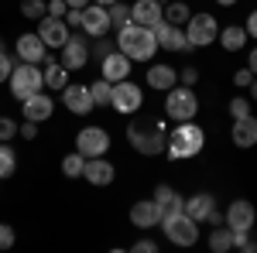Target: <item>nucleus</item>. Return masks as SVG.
I'll return each instance as SVG.
<instances>
[{
    "mask_svg": "<svg viewBox=\"0 0 257 253\" xmlns=\"http://www.w3.org/2000/svg\"><path fill=\"white\" fill-rule=\"evenodd\" d=\"M45 69H41V76H45V86L52 89V93H62L65 86H69V69L62 65V62H55V55H45V62H41Z\"/></svg>",
    "mask_w": 257,
    "mask_h": 253,
    "instance_id": "nucleus-23",
    "label": "nucleus"
},
{
    "mask_svg": "<svg viewBox=\"0 0 257 253\" xmlns=\"http://www.w3.org/2000/svg\"><path fill=\"white\" fill-rule=\"evenodd\" d=\"M18 134L24 137V140H35V137H38V123H35V120H24L18 127Z\"/></svg>",
    "mask_w": 257,
    "mask_h": 253,
    "instance_id": "nucleus-40",
    "label": "nucleus"
},
{
    "mask_svg": "<svg viewBox=\"0 0 257 253\" xmlns=\"http://www.w3.org/2000/svg\"><path fill=\"white\" fill-rule=\"evenodd\" d=\"M14 171H18V154L14 147H7V140H0V181L11 178Z\"/></svg>",
    "mask_w": 257,
    "mask_h": 253,
    "instance_id": "nucleus-31",
    "label": "nucleus"
},
{
    "mask_svg": "<svg viewBox=\"0 0 257 253\" xmlns=\"http://www.w3.org/2000/svg\"><path fill=\"white\" fill-rule=\"evenodd\" d=\"M219 7H233V4H237V0H216Z\"/></svg>",
    "mask_w": 257,
    "mask_h": 253,
    "instance_id": "nucleus-50",
    "label": "nucleus"
},
{
    "mask_svg": "<svg viewBox=\"0 0 257 253\" xmlns=\"http://www.w3.org/2000/svg\"><path fill=\"white\" fill-rule=\"evenodd\" d=\"M99 69H103V79L106 82H123V79L131 76V59L123 52H106L103 62H99Z\"/></svg>",
    "mask_w": 257,
    "mask_h": 253,
    "instance_id": "nucleus-22",
    "label": "nucleus"
},
{
    "mask_svg": "<svg viewBox=\"0 0 257 253\" xmlns=\"http://www.w3.org/2000/svg\"><path fill=\"white\" fill-rule=\"evenodd\" d=\"M178 82H182V86H192V89H196V82H199V69H196V65H185V69H178Z\"/></svg>",
    "mask_w": 257,
    "mask_h": 253,
    "instance_id": "nucleus-36",
    "label": "nucleus"
},
{
    "mask_svg": "<svg viewBox=\"0 0 257 253\" xmlns=\"http://www.w3.org/2000/svg\"><path fill=\"white\" fill-rule=\"evenodd\" d=\"M155 38H158V48H165V52H192L189 38H185V28H178V24L161 21L155 28Z\"/></svg>",
    "mask_w": 257,
    "mask_h": 253,
    "instance_id": "nucleus-14",
    "label": "nucleus"
},
{
    "mask_svg": "<svg viewBox=\"0 0 257 253\" xmlns=\"http://www.w3.org/2000/svg\"><path fill=\"white\" fill-rule=\"evenodd\" d=\"M134 253H158V243L155 239H138L134 243Z\"/></svg>",
    "mask_w": 257,
    "mask_h": 253,
    "instance_id": "nucleus-44",
    "label": "nucleus"
},
{
    "mask_svg": "<svg viewBox=\"0 0 257 253\" xmlns=\"http://www.w3.org/2000/svg\"><path fill=\"white\" fill-rule=\"evenodd\" d=\"M165 113H168V120H175V123L196 120L199 99H196V93H192V86H172L168 96H165Z\"/></svg>",
    "mask_w": 257,
    "mask_h": 253,
    "instance_id": "nucleus-5",
    "label": "nucleus"
},
{
    "mask_svg": "<svg viewBox=\"0 0 257 253\" xmlns=\"http://www.w3.org/2000/svg\"><path fill=\"white\" fill-rule=\"evenodd\" d=\"M62 103H65V110L69 113H76V117H86L96 103H93V93H89V86H65L62 89Z\"/></svg>",
    "mask_w": 257,
    "mask_h": 253,
    "instance_id": "nucleus-16",
    "label": "nucleus"
},
{
    "mask_svg": "<svg viewBox=\"0 0 257 253\" xmlns=\"http://www.w3.org/2000/svg\"><path fill=\"white\" fill-rule=\"evenodd\" d=\"M117 45L120 52L131 62H151L158 52V38H155V28H141V24H123L117 31Z\"/></svg>",
    "mask_w": 257,
    "mask_h": 253,
    "instance_id": "nucleus-3",
    "label": "nucleus"
},
{
    "mask_svg": "<svg viewBox=\"0 0 257 253\" xmlns=\"http://www.w3.org/2000/svg\"><path fill=\"white\" fill-rule=\"evenodd\" d=\"M76 151L82 157H103L110 151V134L103 127H82L76 134Z\"/></svg>",
    "mask_w": 257,
    "mask_h": 253,
    "instance_id": "nucleus-8",
    "label": "nucleus"
},
{
    "mask_svg": "<svg viewBox=\"0 0 257 253\" xmlns=\"http://www.w3.org/2000/svg\"><path fill=\"white\" fill-rule=\"evenodd\" d=\"M131 21L141 28H158L165 21V4L161 0H134L131 4Z\"/></svg>",
    "mask_w": 257,
    "mask_h": 253,
    "instance_id": "nucleus-10",
    "label": "nucleus"
},
{
    "mask_svg": "<svg viewBox=\"0 0 257 253\" xmlns=\"http://www.w3.org/2000/svg\"><path fill=\"white\" fill-rule=\"evenodd\" d=\"M89 93H93V103L96 106H110V96H113V82H106V79L99 76L93 86H89Z\"/></svg>",
    "mask_w": 257,
    "mask_h": 253,
    "instance_id": "nucleus-33",
    "label": "nucleus"
},
{
    "mask_svg": "<svg viewBox=\"0 0 257 253\" xmlns=\"http://www.w3.org/2000/svg\"><path fill=\"white\" fill-rule=\"evenodd\" d=\"M82 168H86V157L79 151H72V154L62 157V175L65 178H82Z\"/></svg>",
    "mask_w": 257,
    "mask_h": 253,
    "instance_id": "nucleus-32",
    "label": "nucleus"
},
{
    "mask_svg": "<svg viewBox=\"0 0 257 253\" xmlns=\"http://www.w3.org/2000/svg\"><path fill=\"white\" fill-rule=\"evenodd\" d=\"M192 18V7L189 4H182V0H172L168 7H165V21L168 24H178V28H185V21Z\"/></svg>",
    "mask_w": 257,
    "mask_h": 253,
    "instance_id": "nucleus-29",
    "label": "nucleus"
},
{
    "mask_svg": "<svg viewBox=\"0 0 257 253\" xmlns=\"http://www.w3.org/2000/svg\"><path fill=\"white\" fill-rule=\"evenodd\" d=\"M151 198L158 202V212H161V219H165V215H175V212H182V202H185V198H182V195H178L175 188H168V185H158Z\"/></svg>",
    "mask_w": 257,
    "mask_h": 253,
    "instance_id": "nucleus-26",
    "label": "nucleus"
},
{
    "mask_svg": "<svg viewBox=\"0 0 257 253\" xmlns=\"http://www.w3.org/2000/svg\"><path fill=\"white\" fill-rule=\"evenodd\" d=\"M93 4H99V7H110V4H117V0H93Z\"/></svg>",
    "mask_w": 257,
    "mask_h": 253,
    "instance_id": "nucleus-51",
    "label": "nucleus"
},
{
    "mask_svg": "<svg viewBox=\"0 0 257 253\" xmlns=\"http://www.w3.org/2000/svg\"><path fill=\"white\" fill-rule=\"evenodd\" d=\"M185 38H189V48H206L219 38V28L213 14H192L185 21Z\"/></svg>",
    "mask_w": 257,
    "mask_h": 253,
    "instance_id": "nucleus-7",
    "label": "nucleus"
},
{
    "mask_svg": "<svg viewBox=\"0 0 257 253\" xmlns=\"http://www.w3.org/2000/svg\"><path fill=\"white\" fill-rule=\"evenodd\" d=\"M206 222H209V226H219V222H223V212H219V209H213V215H209Z\"/></svg>",
    "mask_w": 257,
    "mask_h": 253,
    "instance_id": "nucleus-46",
    "label": "nucleus"
},
{
    "mask_svg": "<svg viewBox=\"0 0 257 253\" xmlns=\"http://www.w3.org/2000/svg\"><path fill=\"white\" fill-rule=\"evenodd\" d=\"M247 38H257V11H250L247 18Z\"/></svg>",
    "mask_w": 257,
    "mask_h": 253,
    "instance_id": "nucleus-45",
    "label": "nucleus"
},
{
    "mask_svg": "<svg viewBox=\"0 0 257 253\" xmlns=\"http://www.w3.org/2000/svg\"><path fill=\"white\" fill-rule=\"evenodd\" d=\"M230 137H233V147H240V151H250V147H257V117L250 113V117L233 120V130H230Z\"/></svg>",
    "mask_w": 257,
    "mask_h": 253,
    "instance_id": "nucleus-20",
    "label": "nucleus"
},
{
    "mask_svg": "<svg viewBox=\"0 0 257 253\" xmlns=\"http://www.w3.org/2000/svg\"><path fill=\"white\" fill-rule=\"evenodd\" d=\"M65 11H69L65 0H48V18H65Z\"/></svg>",
    "mask_w": 257,
    "mask_h": 253,
    "instance_id": "nucleus-41",
    "label": "nucleus"
},
{
    "mask_svg": "<svg viewBox=\"0 0 257 253\" xmlns=\"http://www.w3.org/2000/svg\"><path fill=\"white\" fill-rule=\"evenodd\" d=\"M250 82H254V72H250V69H237L233 86H240V89H243V86H250Z\"/></svg>",
    "mask_w": 257,
    "mask_h": 253,
    "instance_id": "nucleus-42",
    "label": "nucleus"
},
{
    "mask_svg": "<svg viewBox=\"0 0 257 253\" xmlns=\"http://www.w3.org/2000/svg\"><path fill=\"white\" fill-rule=\"evenodd\" d=\"M52 110H55V103H52V96H48V93H35V96L21 99V113H24V120L41 123V120L52 117Z\"/></svg>",
    "mask_w": 257,
    "mask_h": 253,
    "instance_id": "nucleus-21",
    "label": "nucleus"
},
{
    "mask_svg": "<svg viewBox=\"0 0 257 253\" xmlns=\"http://www.w3.org/2000/svg\"><path fill=\"white\" fill-rule=\"evenodd\" d=\"M38 38L45 41V48H62L65 41H69V24L65 18H45L38 21Z\"/></svg>",
    "mask_w": 257,
    "mask_h": 253,
    "instance_id": "nucleus-12",
    "label": "nucleus"
},
{
    "mask_svg": "<svg viewBox=\"0 0 257 253\" xmlns=\"http://www.w3.org/2000/svg\"><path fill=\"white\" fill-rule=\"evenodd\" d=\"M127 140H131V147L144 157L165 154L168 127H165L161 120H131V123H127Z\"/></svg>",
    "mask_w": 257,
    "mask_h": 253,
    "instance_id": "nucleus-2",
    "label": "nucleus"
},
{
    "mask_svg": "<svg viewBox=\"0 0 257 253\" xmlns=\"http://www.w3.org/2000/svg\"><path fill=\"white\" fill-rule=\"evenodd\" d=\"M14 226H7V222H0V250H11L14 246Z\"/></svg>",
    "mask_w": 257,
    "mask_h": 253,
    "instance_id": "nucleus-38",
    "label": "nucleus"
},
{
    "mask_svg": "<svg viewBox=\"0 0 257 253\" xmlns=\"http://www.w3.org/2000/svg\"><path fill=\"white\" fill-rule=\"evenodd\" d=\"M14 52H18V62H31V65H41L45 55H48V48H45V41L38 38V31H35V35H21L18 45H14Z\"/></svg>",
    "mask_w": 257,
    "mask_h": 253,
    "instance_id": "nucleus-18",
    "label": "nucleus"
},
{
    "mask_svg": "<svg viewBox=\"0 0 257 253\" xmlns=\"http://www.w3.org/2000/svg\"><path fill=\"white\" fill-rule=\"evenodd\" d=\"M65 24H69V28H82V11L69 7V11H65Z\"/></svg>",
    "mask_w": 257,
    "mask_h": 253,
    "instance_id": "nucleus-43",
    "label": "nucleus"
},
{
    "mask_svg": "<svg viewBox=\"0 0 257 253\" xmlns=\"http://www.w3.org/2000/svg\"><path fill=\"white\" fill-rule=\"evenodd\" d=\"M62 65L69 69V72H79V69H86V62H89V48H86V41H82V35H69V41L62 45Z\"/></svg>",
    "mask_w": 257,
    "mask_h": 253,
    "instance_id": "nucleus-13",
    "label": "nucleus"
},
{
    "mask_svg": "<svg viewBox=\"0 0 257 253\" xmlns=\"http://www.w3.org/2000/svg\"><path fill=\"white\" fill-rule=\"evenodd\" d=\"M110 31V14H106V7H99V4H86L82 7V35H89V38H103Z\"/></svg>",
    "mask_w": 257,
    "mask_h": 253,
    "instance_id": "nucleus-15",
    "label": "nucleus"
},
{
    "mask_svg": "<svg viewBox=\"0 0 257 253\" xmlns=\"http://www.w3.org/2000/svg\"><path fill=\"white\" fill-rule=\"evenodd\" d=\"M18 137V123L11 117H0V140H14Z\"/></svg>",
    "mask_w": 257,
    "mask_h": 253,
    "instance_id": "nucleus-37",
    "label": "nucleus"
},
{
    "mask_svg": "<svg viewBox=\"0 0 257 253\" xmlns=\"http://www.w3.org/2000/svg\"><path fill=\"white\" fill-rule=\"evenodd\" d=\"M161 226H165L168 243H175V246H196L199 243V222L192 215H185V209L175 212V215H165Z\"/></svg>",
    "mask_w": 257,
    "mask_h": 253,
    "instance_id": "nucleus-6",
    "label": "nucleus"
},
{
    "mask_svg": "<svg viewBox=\"0 0 257 253\" xmlns=\"http://www.w3.org/2000/svg\"><path fill=\"white\" fill-rule=\"evenodd\" d=\"M230 117H233V120L250 117V99H247V96H233V99H230Z\"/></svg>",
    "mask_w": 257,
    "mask_h": 253,
    "instance_id": "nucleus-35",
    "label": "nucleus"
},
{
    "mask_svg": "<svg viewBox=\"0 0 257 253\" xmlns=\"http://www.w3.org/2000/svg\"><path fill=\"white\" fill-rule=\"evenodd\" d=\"M11 72H14V59L0 48V82H7V79H11Z\"/></svg>",
    "mask_w": 257,
    "mask_h": 253,
    "instance_id": "nucleus-39",
    "label": "nucleus"
},
{
    "mask_svg": "<svg viewBox=\"0 0 257 253\" xmlns=\"http://www.w3.org/2000/svg\"><path fill=\"white\" fill-rule=\"evenodd\" d=\"M254 219H257V209H254V202H247V198L230 202V209L223 212V222L230 229H254Z\"/></svg>",
    "mask_w": 257,
    "mask_h": 253,
    "instance_id": "nucleus-11",
    "label": "nucleus"
},
{
    "mask_svg": "<svg viewBox=\"0 0 257 253\" xmlns=\"http://www.w3.org/2000/svg\"><path fill=\"white\" fill-rule=\"evenodd\" d=\"M247 89H250V103H257V76H254V82H250Z\"/></svg>",
    "mask_w": 257,
    "mask_h": 253,
    "instance_id": "nucleus-49",
    "label": "nucleus"
},
{
    "mask_svg": "<svg viewBox=\"0 0 257 253\" xmlns=\"http://www.w3.org/2000/svg\"><path fill=\"white\" fill-rule=\"evenodd\" d=\"M0 48H4V38H0Z\"/></svg>",
    "mask_w": 257,
    "mask_h": 253,
    "instance_id": "nucleus-52",
    "label": "nucleus"
},
{
    "mask_svg": "<svg viewBox=\"0 0 257 253\" xmlns=\"http://www.w3.org/2000/svg\"><path fill=\"white\" fill-rule=\"evenodd\" d=\"M65 4H69V7H76V11H82V7H86V4H93V0H65Z\"/></svg>",
    "mask_w": 257,
    "mask_h": 253,
    "instance_id": "nucleus-47",
    "label": "nucleus"
},
{
    "mask_svg": "<svg viewBox=\"0 0 257 253\" xmlns=\"http://www.w3.org/2000/svg\"><path fill=\"white\" fill-rule=\"evenodd\" d=\"M106 14H110V28L120 31L123 24H131V4L117 0V4H110V7H106Z\"/></svg>",
    "mask_w": 257,
    "mask_h": 253,
    "instance_id": "nucleus-30",
    "label": "nucleus"
},
{
    "mask_svg": "<svg viewBox=\"0 0 257 253\" xmlns=\"http://www.w3.org/2000/svg\"><path fill=\"white\" fill-rule=\"evenodd\" d=\"M21 14L28 21H41L48 14V4H45V0H21Z\"/></svg>",
    "mask_w": 257,
    "mask_h": 253,
    "instance_id": "nucleus-34",
    "label": "nucleus"
},
{
    "mask_svg": "<svg viewBox=\"0 0 257 253\" xmlns=\"http://www.w3.org/2000/svg\"><path fill=\"white\" fill-rule=\"evenodd\" d=\"M209 250H213V253H226V250H233V229H230L226 222L213 226V233H209Z\"/></svg>",
    "mask_w": 257,
    "mask_h": 253,
    "instance_id": "nucleus-28",
    "label": "nucleus"
},
{
    "mask_svg": "<svg viewBox=\"0 0 257 253\" xmlns=\"http://www.w3.org/2000/svg\"><path fill=\"white\" fill-rule=\"evenodd\" d=\"M110 106L117 110V113H138L141 106H144V93H141L138 86L131 82V79H123V82H113V96H110Z\"/></svg>",
    "mask_w": 257,
    "mask_h": 253,
    "instance_id": "nucleus-9",
    "label": "nucleus"
},
{
    "mask_svg": "<svg viewBox=\"0 0 257 253\" xmlns=\"http://www.w3.org/2000/svg\"><path fill=\"white\" fill-rule=\"evenodd\" d=\"M182 209H185V215H192L196 222H206V219L213 215V209H216V198L209 192H196L192 198L182 202Z\"/></svg>",
    "mask_w": 257,
    "mask_h": 253,
    "instance_id": "nucleus-24",
    "label": "nucleus"
},
{
    "mask_svg": "<svg viewBox=\"0 0 257 253\" xmlns=\"http://www.w3.org/2000/svg\"><path fill=\"white\" fill-rule=\"evenodd\" d=\"M131 222H134L138 229H155V226H161L158 202H155V198H138V202L131 205Z\"/></svg>",
    "mask_w": 257,
    "mask_h": 253,
    "instance_id": "nucleus-17",
    "label": "nucleus"
},
{
    "mask_svg": "<svg viewBox=\"0 0 257 253\" xmlns=\"http://www.w3.org/2000/svg\"><path fill=\"white\" fill-rule=\"evenodd\" d=\"M247 62H250L247 69H250V72H254V76H257V48H254V52H250V59H247Z\"/></svg>",
    "mask_w": 257,
    "mask_h": 253,
    "instance_id": "nucleus-48",
    "label": "nucleus"
},
{
    "mask_svg": "<svg viewBox=\"0 0 257 253\" xmlns=\"http://www.w3.org/2000/svg\"><path fill=\"white\" fill-rule=\"evenodd\" d=\"M202 147H206V134H202V127L192 123V120H182V123H175V127L168 130L165 157H168V161H185V157L202 154Z\"/></svg>",
    "mask_w": 257,
    "mask_h": 253,
    "instance_id": "nucleus-1",
    "label": "nucleus"
},
{
    "mask_svg": "<svg viewBox=\"0 0 257 253\" xmlns=\"http://www.w3.org/2000/svg\"><path fill=\"white\" fill-rule=\"evenodd\" d=\"M7 82H11V96L18 99V103L45 89V76H41L38 65H31V62H14V72H11Z\"/></svg>",
    "mask_w": 257,
    "mask_h": 253,
    "instance_id": "nucleus-4",
    "label": "nucleus"
},
{
    "mask_svg": "<svg viewBox=\"0 0 257 253\" xmlns=\"http://www.w3.org/2000/svg\"><path fill=\"white\" fill-rule=\"evenodd\" d=\"M148 86L158 89V93H168L172 86H178V69H172V65H151L148 69Z\"/></svg>",
    "mask_w": 257,
    "mask_h": 253,
    "instance_id": "nucleus-25",
    "label": "nucleus"
},
{
    "mask_svg": "<svg viewBox=\"0 0 257 253\" xmlns=\"http://www.w3.org/2000/svg\"><path fill=\"white\" fill-rule=\"evenodd\" d=\"M219 45H223L226 52H240V48H247V28H240V24L223 28V31H219Z\"/></svg>",
    "mask_w": 257,
    "mask_h": 253,
    "instance_id": "nucleus-27",
    "label": "nucleus"
},
{
    "mask_svg": "<svg viewBox=\"0 0 257 253\" xmlns=\"http://www.w3.org/2000/svg\"><path fill=\"white\" fill-rule=\"evenodd\" d=\"M113 164L106 161V154L103 157H86V168H82V178L89 181V185H96V188H103V185H110L113 181Z\"/></svg>",
    "mask_w": 257,
    "mask_h": 253,
    "instance_id": "nucleus-19",
    "label": "nucleus"
}]
</instances>
